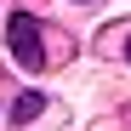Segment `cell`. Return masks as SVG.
Returning <instances> with one entry per match:
<instances>
[{
  "instance_id": "6da1fadb",
  "label": "cell",
  "mask_w": 131,
  "mask_h": 131,
  "mask_svg": "<svg viewBox=\"0 0 131 131\" xmlns=\"http://www.w3.org/2000/svg\"><path fill=\"white\" fill-rule=\"evenodd\" d=\"M6 46H12V57L23 63V69L34 74V69H46V46H40V23L29 12H12L6 17Z\"/></svg>"
},
{
  "instance_id": "7a4b0ae2",
  "label": "cell",
  "mask_w": 131,
  "mask_h": 131,
  "mask_svg": "<svg viewBox=\"0 0 131 131\" xmlns=\"http://www.w3.org/2000/svg\"><path fill=\"white\" fill-rule=\"evenodd\" d=\"M40 114H46V91H17L12 120H17V125H29V120H40Z\"/></svg>"
},
{
  "instance_id": "3957f363",
  "label": "cell",
  "mask_w": 131,
  "mask_h": 131,
  "mask_svg": "<svg viewBox=\"0 0 131 131\" xmlns=\"http://www.w3.org/2000/svg\"><path fill=\"white\" fill-rule=\"evenodd\" d=\"M125 57H131V40H125Z\"/></svg>"
}]
</instances>
